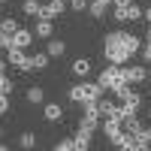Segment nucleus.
<instances>
[{"mask_svg": "<svg viewBox=\"0 0 151 151\" xmlns=\"http://www.w3.org/2000/svg\"><path fill=\"white\" fill-rule=\"evenodd\" d=\"M136 52H142V40L136 33H124V30L106 33V40H103V58L109 60V64H127Z\"/></svg>", "mask_w": 151, "mask_h": 151, "instance_id": "nucleus-1", "label": "nucleus"}, {"mask_svg": "<svg viewBox=\"0 0 151 151\" xmlns=\"http://www.w3.org/2000/svg\"><path fill=\"white\" fill-rule=\"evenodd\" d=\"M103 97V88H100L97 82H79V85H73L70 88V100L73 103H97V100Z\"/></svg>", "mask_w": 151, "mask_h": 151, "instance_id": "nucleus-2", "label": "nucleus"}, {"mask_svg": "<svg viewBox=\"0 0 151 151\" xmlns=\"http://www.w3.org/2000/svg\"><path fill=\"white\" fill-rule=\"evenodd\" d=\"M112 94H115V97L121 100V112H124V118L142 109V97L136 94V91H130V85H124L121 91H112Z\"/></svg>", "mask_w": 151, "mask_h": 151, "instance_id": "nucleus-3", "label": "nucleus"}, {"mask_svg": "<svg viewBox=\"0 0 151 151\" xmlns=\"http://www.w3.org/2000/svg\"><path fill=\"white\" fill-rule=\"evenodd\" d=\"M118 79H124L121 76V64H112V67H103V73L97 76V85L103 88V91H112V85H115Z\"/></svg>", "mask_w": 151, "mask_h": 151, "instance_id": "nucleus-4", "label": "nucleus"}, {"mask_svg": "<svg viewBox=\"0 0 151 151\" xmlns=\"http://www.w3.org/2000/svg\"><path fill=\"white\" fill-rule=\"evenodd\" d=\"M121 76H124V82H127V85H142V82L148 79V70H145V67H136V64H130V67L121 64Z\"/></svg>", "mask_w": 151, "mask_h": 151, "instance_id": "nucleus-5", "label": "nucleus"}, {"mask_svg": "<svg viewBox=\"0 0 151 151\" xmlns=\"http://www.w3.org/2000/svg\"><path fill=\"white\" fill-rule=\"evenodd\" d=\"M48 67V52H36V55H27V64H24V73H40Z\"/></svg>", "mask_w": 151, "mask_h": 151, "instance_id": "nucleus-6", "label": "nucleus"}, {"mask_svg": "<svg viewBox=\"0 0 151 151\" xmlns=\"http://www.w3.org/2000/svg\"><path fill=\"white\" fill-rule=\"evenodd\" d=\"M91 139H94V130H88V127H76L73 148H76V151H85V148H91Z\"/></svg>", "mask_w": 151, "mask_h": 151, "instance_id": "nucleus-7", "label": "nucleus"}, {"mask_svg": "<svg viewBox=\"0 0 151 151\" xmlns=\"http://www.w3.org/2000/svg\"><path fill=\"white\" fill-rule=\"evenodd\" d=\"M97 109H100V115H103V118H112V115L124 118V112H121V103H112V100H106V97H100V100H97Z\"/></svg>", "mask_w": 151, "mask_h": 151, "instance_id": "nucleus-8", "label": "nucleus"}, {"mask_svg": "<svg viewBox=\"0 0 151 151\" xmlns=\"http://www.w3.org/2000/svg\"><path fill=\"white\" fill-rule=\"evenodd\" d=\"M64 9H67V0H48L40 12V18H58V15H64Z\"/></svg>", "mask_w": 151, "mask_h": 151, "instance_id": "nucleus-9", "label": "nucleus"}, {"mask_svg": "<svg viewBox=\"0 0 151 151\" xmlns=\"http://www.w3.org/2000/svg\"><path fill=\"white\" fill-rule=\"evenodd\" d=\"M6 60H9L12 67L24 70V64H27V48H18V45H12L9 52H6Z\"/></svg>", "mask_w": 151, "mask_h": 151, "instance_id": "nucleus-10", "label": "nucleus"}, {"mask_svg": "<svg viewBox=\"0 0 151 151\" xmlns=\"http://www.w3.org/2000/svg\"><path fill=\"white\" fill-rule=\"evenodd\" d=\"M33 36H36V33L18 27L15 33H12V45H18V48H30V45H33Z\"/></svg>", "mask_w": 151, "mask_h": 151, "instance_id": "nucleus-11", "label": "nucleus"}, {"mask_svg": "<svg viewBox=\"0 0 151 151\" xmlns=\"http://www.w3.org/2000/svg\"><path fill=\"white\" fill-rule=\"evenodd\" d=\"M52 18H36V27H33V33L40 36V40H52Z\"/></svg>", "mask_w": 151, "mask_h": 151, "instance_id": "nucleus-12", "label": "nucleus"}, {"mask_svg": "<svg viewBox=\"0 0 151 151\" xmlns=\"http://www.w3.org/2000/svg\"><path fill=\"white\" fill-rule=\"evenodd\" d=\"M124 130H127L130 136H139L145 127H142V121H139V115H136V112H133V115H127V118H124Z\"/></svg>", "mask_w": 151, "mask_h": 151, "instance_id": "nucleus-13", "label": "nucleus"}, {"mask_svg": "<svg viewBox=\"0 0 151 151\" xmlns=\"http://www.w3.org/2000/svg\"><path fill=\"white\" fill-rule=\"evenodd\" d=\"M70 70H73L76 76H79V79H85V76L91 73V60H88V58H76L73 64H70Z\"/></svg>", "mask_w": 151, "mask_h": 151, "instance_id": "nucleus-14", "label": "nucleus"}, {"mask_svg": "<svg viewBox=\"0 0 151 151\" xmlns=\"http://www.w3.org/2000/svg\"><path fill=\"white\" fill-rule=\"evenodd\" d=\"M42 118H45V121H52V124H58L60 118H64V109H60L58 103H48V106L42 109Z\"/></svg>", "mask_w": 151, "mask_h": 151, "instance_id": "nucleus-15", "label": "nucleus"}, {"mask_svg": "<svg viewBox=\"0 0 151 151\" xmlns=\"http://www.w3.org/2000/svg\"><path fill=\"white\" fill-rule=\"evenodd\" d=\"M21 9H24V15H30V18H40V12H42V3H40V0H24V3H21Z\"/></svg>", "mask_w": 151, "mask_h": 151, "instance_id": "nucleus-16", "label": "nucleus"}, {"mask_svg": "<svg viewBox=\"0 0 151 151\" xmlns=\"http://www.w3.org/2000/svg\"><path fill=\"white\" fill-rule=\"evenodd\" d=\"M45 52H48V58H60V55L67 52V42H60V40H48Z\"/></svg>", "mask_w": 151, "mask_h": 151, "instance_id": "nucleus-17", "label": "nucleus"}, {"mask_svg": "<svg viewBox=\"0 0 151 151\" xmlns=\"http://www.w3.org/2000/svg\"><path fill=\"white\" fill-rule=\"evenodd\" d=\"M88 15H91V18H103V15H106V3L91 0V6H88Z\"/></svg>", "mask_w": 151, "mask_h": 151, "instance_id": "nucleus-18", "label": "nucleus"}, {"mask_svg": "<svg viewBox=\"0 0 151 151\" xmlns=\"http://www.w3.org/2000/svg\"><path fill=\"white\" fill-rule=\"evenodd\" d=\"M24 97H27V103H42V100H45V91H42V88H27V94H24Z\"/></svg>", "mask_w": 151, "mask_h": 151, "instance_id": "nucleus-19", "label": "nucleus"}, {"mask_svg": "<svg viewBox=\"0 0 151 151\" xmlns=\"http://www.w3.org/2000/svg\"><path fill=\"white\" fill-rule=\"evenodd\" d=\"M0 30L15 33V30H18V21H15V18H0Z\"/></svg>", "mask_w": 151, "mask_h": 151, "instance_id": "nucleus-20", "label": "nucleus"}, {"mask_svg": "<svg viewBox=\"0 0 151 151\" xmlns=\"http://www.w3.org/2000/svg\"><path fill=\"white\" fill-rule=\"evenodd\" d=\"M18 145H21V148H33V145H36V136H33V133H21V136H18Z\"/></svg>", "mask_w": 151, "mask_h": 151, "instance_id": "nucleus-21", "label": "nucleus"}, {"mask_svg": "<svg viewBox=\"0 0 151 151\" xmlns=\"http://www.w3.org/2000/svg\"><path fill=\"white\" fill-rule=\"evenodd\" d=\"M142 12H145V9H139L136 3H130V6H127V21H139V18H142Z\"/></svg>", "mask_w": 151, "mask_h": 151, "instance_id": "nucleus-22", "label": "nucleus"}, {"mask_svg": "<svg viewBox=\"0 0 151 151\" xmlns=\"http://www.w3.org/2000/svg\"><path fill=\"white\" fill-rule=\"evenodd\" d=\"M9 48H12V33L0 30V52H9Z\"/></svg>", "mask_w": 151, "mask_h": 151, "instance_id": "nucleus-23", "label": "nucleus"}, {"mask_svg": "<svg viewBox=\"0 0 151 151\" xmlns=\"http://www.w3.org/2000/svg\"><path fill=\"white\" fill-rule=\"evenodd\" d=\"M88 6H91V0H70L73 12H88Z\"/></svg>", "mask_w": 151, "mask_h": 151, "instance_id": "nucleus-24", "label": "nucleus"}, {"mask_svg": "<svg viewBox=\"0 0 151 151\" xmlns=\"http://www.w3.org/2000/svg\"><path fill=\"white\" fill-rule=\"evenodd\" d=\"M12 91V79H6V73H0V94H9Z\"/></svg>", "mask_w": 151, "mask_h": 151, "instance_id": "nucleus-25", "label": "nucleus"}, {"mask_svg": "<svg viewBox=\"0 0 151 151\" xmlns=\"http://www.w3.org/2000/svg\"><path fill=\"white\" fill-rule=\"evenodd\" d=\"M112 18H115V21H127V6H115Z\"/></svg>", "mask_w": 151, "mask_h": 151, "instance_id": "nucleus-26", "label": "nucleus"}, {"mask_svg": "<svg viewBox=\"0 0 151 151\" xmlns=\"http://www.w3.org/2000/svg\"><path fill=\"white\" fill-rule=\"evenodd\" d=\"M55 148H58V151H73V136H70V139H60V142H55Z\"/></svg>", "mask_w": 151, "mask_h": 151, "instance_id": "nucleus-27", "label": "nucleus"}, {"mask_svg": "<svg viewBox=\"0 0 151 151\" xmlns=\"http://www.w3.org/2000/svg\"><path fill=\"white\" fill-rule=\"evenodd\" d=\"M9 112V94H0V115Z\"/></svg>", "mask_w": 151, "mask_h": 151, "instance_id": "nucleus-28", "label": "nucleus"}, {"mask_svg": "<svg viewBox=\"0 0 151 151\" xmlns=\"http://www.w3.org/2000/svg\"><path fill=\"white\" fill-rule=\"evenodd\" d=\"M142 58H145V60H148V64H151V40H148V42L142 45Z\"/></svg>", "mask_w": 151, "mask_h": 151, "instance_id": "nucleus-29", "label": "nucleus"}, {"mask_svg": "<svg viewBox=\"0 0 151 151\" xmlns=\"http://www.w3.org/2000/svg\"><path fill=\"white\" fill-rule=\"evenodd\" d=\"M139 136H142V139H145V142H148V145H151V127H145V130H142V133H139Z\"/></svg>", "mask_w": 151, "mask_h": 151, "instance_id": "nucleus-30", "label": "nucleus"}, {"mask_svg": "<svg viewBox=\"0 0 151 151\" xmlns=\"http://www.w3.org/2000/svg\"><path fill=\"white\" fill-rule=\"evenodd\" d=\"M115 6H130V0H112Z\"/></svg>", "mask_w": 151, "mask_h": 151, "instance_id": "nucleus-31", "label": "nucleus"}, {"mask_svg": "<svg viewBox=\"0 0 151 151\" xmlns=\"http://www.w3.org/2000/svg\"><path fill=\"white\" fill-rule=\"evenodd\" d=\"M142 18H148V24H151V6H148V9L142 12Z\"/></svg>", "mask_w": 151, "mask_h": 151, "instance_id": "nucleus-32", "label": "nucleus"}, {"mask_svg": "<svg viewBox=\"0 0 151 151\" xmlns=\"http://www.w3.org/2000/svg\"><path fill=\"white\" fill-rule=\"evenodd\" d=\"M0 73H6V60H0Z\"/></svg>", "mask_w": 151, "mask_h": 151, "instance_id": "nucleus-33", "label": "nucleus"}, {"mask_svg": "<svg viewBox=\"0 0 151 151\" xmlns=\"http://www.w3.org/2000/svg\"><path fill=\"white\" fill-rule=\"evenodd\" d=\"M100 3H106V6H109V3H112V0H100Z\"/></svg>", "mask_w": 151, "mask_h": 151, "instance_id": "nucleus-34", "label": "nucleus"}, {"mask_svg": "<svg viewBox=\"0 0 151 151\" xmlns=\"http://www.w3.org/2000/svg\"><path fill=\"white\" fill-rule=\"evenodd\" d=\"M148 40H151V24H148Z\"/></svg>", "mask_w": 151, "mask_h": 151, "instance_id": "nucleus-35", "label": "nucleus"}, {"mask_svg": "<svg viewBox=\"0 0 151 151\" xmlns=\"http://www.w3.org/2000/svg\"><path fill=\"white\" fill-rule=\"evenodd\" d=\"M0 136H3V124H0Z\"/></svg>", "mask_w": 151, "mask_h": 151, "instance_id": "nucleus-36", "label": "nucleus"}, {"mask_svg": "<svg viewBox=\"0 0 151 151\" xmlns=\"http://www.w3.org/2000/svg\"><path fill=\"white\" fill-rule=\"evenodd\" d=\"M0 3H9V0H0Z\"/></svg>", "mask_w": 151, "mask_h": 151, "instance_id": "nucleus-37", "label": "nucleus"}, {"mask_svg": "<svg viewBox=\"0 0 151 151\" xmlns=\"http://www.w3.org/2000/svg\"><path fill=\"white\" fill-rule=\"evenodd\" d=\"M148 118H151V109H148Z\"/></svg>", "mask_w": 151, "mask_h": 151, "instance_id": "nucleus-38", "label": "nucleus"}]
</instances>
